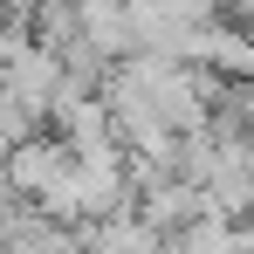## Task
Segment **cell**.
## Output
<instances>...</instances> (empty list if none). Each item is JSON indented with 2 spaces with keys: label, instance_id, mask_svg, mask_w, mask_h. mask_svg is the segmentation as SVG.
I'll list each match as a JSON object with an SVG mask.
<instances>
[{
  "label": "cell",
  "instance_id": "1",
  "mask_svg": "<svg viewBox=\"0 0 254 254\" xmlns=\"http://www.w3.org/2000/svg\"><path fill=\"white\" fill-rule=\"evenodd\" d=\"M69 172H76V144H69L62 130H42V137H28V144H7V192H28L35 206H42Z\"/></svg>",
  "mask_w": 254,
  "mask_h": 254
},
{
  "label": "cell",
  "instance_id": "2",
  "mask_svg": "<svg viewBox=\"0 0 254 254\" xmlns=\"http://www.w3.org/2000/svg\"><path fill=\"white\" fill-rule=\"evenodd\" d=\"M158 248H165V234H158L137 206L103 213V220H83V254H158Z\"/></svg>",
  "mask_w": 254,
  "mask_h": 254
}]
</instances>
